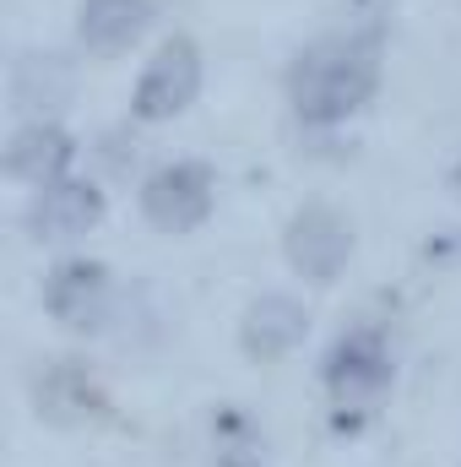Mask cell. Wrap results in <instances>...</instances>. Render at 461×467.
<instances>
[{
  "label": "cell",
  "instance_id": "obj_8",
  "mask_svg": "<svg viewBox=\"0 0 461 467\" xmlns=\"http://www.w3.org/2000/svg\"><path fill=\"white\" fill-rule=\"evenodd\" d=\"M71 158H77L71 136H66L60 125H44V119H38V125H22V130L11 136V147H5V174H11V180H27V185H38V191H49V185L66 180Z\"/></svg>",
  "mask_w": 461,
  "mask_h": 467
},
{
  "label": "cell",
  "instance_id": "obj_7",
  "mask_svg": "<svg viewBox=\"0 0 461 467\" xmlns=\"http://www.w3.org/2000/svg\"><path fill=\"white\" fill-rule=\"evenodd\" d=\"M304 332H310V316H304V305L299 299H288V294H266V299H255L250 310H244V327H239V343L250 358H282V353H293L304 343Z\"/></svg>",
  "mask_w": 461,
  "mask_h": 467
},
{
  "label": "cell",
  "instance_id": "obj_1",
  "mask_svg": "<svg viewBox=\"0 0 461 467\" xmlns=\"http://www.w3.org/2000/svg\"><path fill=\"white\" fill-rule=\"evenodd\" d=\"M374 88H380V16L347 33H326L288 71V93L304 125H337L358 115L374 99Z\"/></svg>",
  "mask_w": 461,
  "mask_h": 467
},
{
  "label": "cell",
  "instance_id": "obj_12",
  "mask_svg": "<svg viewBox=\"0 0 461 467\" xmlns=\"http://www.w3.org/2000/svg\"><path fill=\"white\" fill-rule=\"evenodd\" d=\"M60 93H66V66H60L55 55H22V60H16L11 99H16L22 109H33V104H55Z\"/></svg>",
  "mask_w": 461,
  "mask_h": 467
},
{
  "label": "cell",
  "instance_id": "obj_5",
  "mask_svg": "<svg viewBox=\"0 0 461 467\" xmlns=\"http://www.w3.org/2000/svg\"><path fill=\"white\" fill-rule=\"evenodd\" d=\"M282 250H288L293 272H304L310 283H332L347 266V255H353V229H347V218H337L332 207H299L288 218Z\"/></svg>",
  "mask_w": 461,
  "mask_h": 467
},
{
  "label": "cell",
  "instance_id": "obj_4",
  "mask_svg": "<svg viewBox=\"0 0 461 467\" xmlns=\"http://www.w3.org/2000/svg\"><path fill=\"white\" fill-rule=\"evenodd\" d=\"M326 386H332V397H337V408H374L380 402V391L391 386V353H385V337L380 332H369V327H358V332H347L337 337V348L326 358Z\"/></svg>",
  "mask_w": 461,
  "mask_h": 467
},
{
  "label": "cell",
  "instance_id": "obj_13",
  "mask_svg": "<svg viewBox=\"0 0 461 467\" xmlns=\"http://www.w3.org/2000/svg\"><path fill=\"white\" fill-rule=\"evenodd\" d=\"M456 185H461V169H456Z\"/></svg>",
  "mask_w": 461,
  "mask_h": 467
},
{
  "label": "cell",
  "instance_id": "obj_6",
  "mask_svg": "<svg viewBox=\"0 0 461 467\" xmlns=\"http://www.w3.org/2000/svg\"><path fill=\"white\" fill-rule=\"evenodd\" d=\"M44 305L60 327L87 332L109 310V266L104 261H60L44 283Z\"/></svg>",
  "mask_w": 461,
  "mask_h": 467
},
{
  "label": "cell",
  "instance_id": "obj_2",
  "mask_svg": "<svg viewBox=\"0 0 461 467\" xmlns=\"http://www.w3.org/2000/svg\"><path fill=\"white\" fill-rule=\"evenodd\" d=\"M196 93H201V49L190 38H169L136 82V115L147 125L174 119L196 104Z\"/></svg>",
  "mask_w": 461,
  "mask_h": 467
},
{
  "label": "cell",
  "instance_id": "obj_10",
  "mask_svg": "<svg viewBox=\"0 0 461 467\" xmlns=\"http://www.w3.org/2000/svg\"><path fill=\"white\" fill-rule=\"evenodd\" d=\"M152 22V0H82V44L93 55H115L125 44H136Z\"/></svg>",
  "mask_w": 461,
  "mask_h": 467
},
{
  "label": "cell",
  "instance_id": "obj_11",
  "mask_svg": "<svg viewBox=\"0 0 461 467\" xmlns=\"http://www.w3.org/2000/svg\"><path fill=\"white\" fill-rule=\"evenodd\" d=\"M38 413H49V419H60V424H77V419H87V413H104V391H98L71 358H60V364L38 380Z\"/></svg>",
  "mask_w": 461,
  "mask_h": 467
},
{
  "label": "cell",
  "instance_id": "obj_3",
  "mask_svg": "<svg viewBox=\"0 0 461 467\" xmlns=\"http://www.w3.org/2000/svg\"><path fill=\"white\" fill-rule=\"evenodd\" d=\"M212 169L207 163H163L147 185H141V213L169 234H190L207 223L212 213Z\"/></svg>",
  "mask_w": 461,
  "mask_h": 467
},
{
  "label": "cell",
  "instance_id": "obj_9",
  "mask_svg": "<svg viewBox=\"0 0 461 467\" xmlns=\"http://www.w3.org/2000/svg\"><path fill=\"white\" fill-rule=\"evenodd\" d=\"M98 218H104V191L87 185V180H60V185H49L33 202L27 229L38 234V239H77V234L93 229Z\"/></svg>",
  "mask_w": 461,
  "mask_h": 467
}]
</instances>
